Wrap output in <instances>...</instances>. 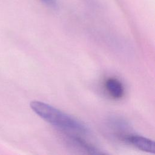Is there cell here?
Here are the masks:
<instances>
[{
	"label": "cell",
	"instance_id": "obj_3",
	"mask_svg": "<svg viewBox=\"0 0 155 155\" xmlns=\"http://www.w3.org/2000/svg\"><path fill=\"white\" fill-rule=\"evenodd\" d=\"M105 87L109 95L115 99H119L124 95L122 83L117 78H109L105 82Z\"/></svg>",
	"mask_w": 155,
	"mask_h": 155
},
{
	"label": "cell",
	"instance_id": "obj_4",
	"mask_svg": "<svg viewBox=\"0 0 155 155\" xmlns=\"http://www.w3.org/2000/svg\"><path fill=\"white\" fill-rule=\"evenodd\" d=\"M70 140L76 147L79 148L80 149L84 151H85L87 153L94 154H102V153L101 152L100 150H99L97 148L91 145V144L88 143L85 140H83L82 138L78 137L77 136L70 135Z\"/></svg>",
	"mask_w": 155,
	"mask_h": 155
},
{
	"label": "cell",
	"instance_id": "obj_1",
	"mask_svg": "<svg viewBox=\"0 0 155 155\" xmlns=\"http://www.w3.org/2000/svg\"><path fill=\"white\" fill-rule=\"evenodd\" d=\"M30 105L40 117L59 129L79 134H87L88 132V128L83 123L48 104L33 101Z\"/></svg>",
	"mask_w": 155,
	"mask_h": 155
},
{
	"label": "cell",
	"instance_id": "obj_2",
	"mask_svg": "<svg viewBox=\"0 0 155 155\" xmlns=\"http://www.w3.org/2000/svg\"><path fill=\"white\" fill-rule=\"evenodd\" d=\"M124 140L141 151L150 153H154V142L148 138L139 135L130 134L125 136Z\"/></svg>",
	"mask_w": 155,
	"mask_h": 155
},
{
	"label": "cell",
	"instance_id": "obj_5",
	"mask_svg": "<svg viewBox=\"0 0 155 155\" xmlns=\"http://www.w3.org/2000/svg\"><path fill=\"white\" fill-rule=\"evenodd\" d=\"M47 5L54 7L56 5V0H41Z\"/></svg>",
	"mask_w": 155,
	"mask_h": 155
}]
</instances>
